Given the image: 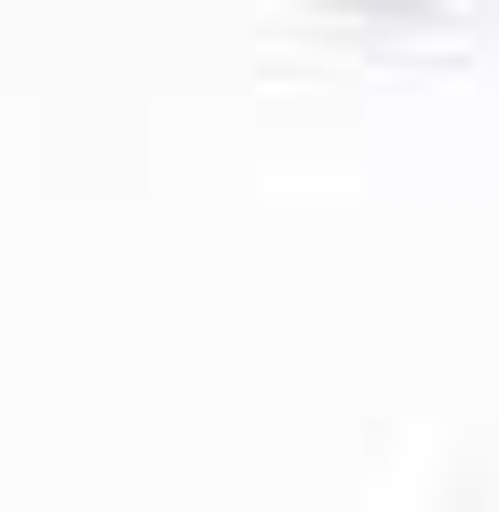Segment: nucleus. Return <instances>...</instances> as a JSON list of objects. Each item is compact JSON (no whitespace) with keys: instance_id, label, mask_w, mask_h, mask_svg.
Listing matches in <instances>:
<instances>
[{"instance_id":"1","label":"nucleus","mask_w":499,"mask_h":512,"mask_svg":"<svg viewBox=\"0 0 499 512\" xmlns=\"http://www.w3.org/2000/svg\"><path fill=\"white\" fill-rule=\"evenodd\" d=\"M365 14H392V0H365Z\"/></svg>"}]
</instances>
